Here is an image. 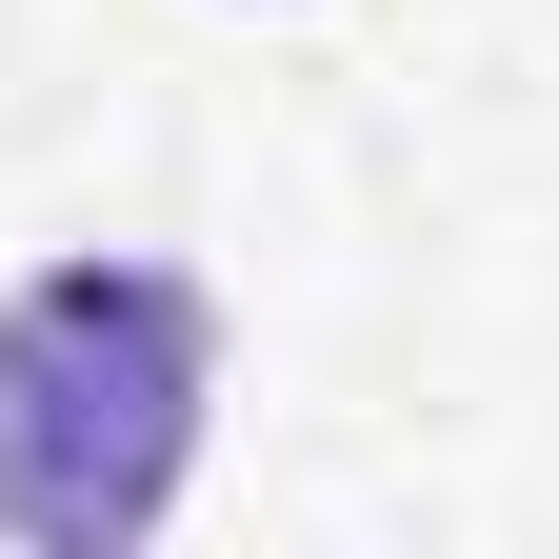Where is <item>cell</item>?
Here are the masks:
<instances>
[{"label": "cell", "instance_id": "1", "mask_svg": "<svg viewBox=\"0 0 559 559\" xmlns=\"http://www.w3.org/2000/svg\"><path fill=\"white\" fill-rule=\"evenodd\" d=\"M200 400H221V300L180 260H40L0 300V539L40 559L160 539Z\"/></svg>", "mask_w": 559, "mask_h": 559}]
</instances>
